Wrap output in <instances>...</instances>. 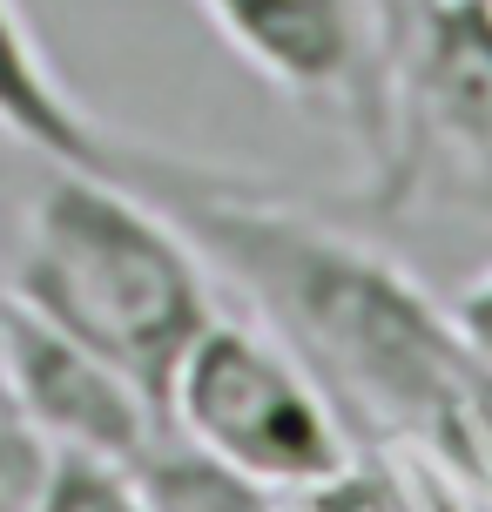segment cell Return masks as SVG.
Returning a JSON list of instances; mask_svg holds the SVG:
<instances>
[{"instance_id": "1", "label": "cell", "mask_w": 492, "mask_h": 512, "mask_svg": "<svg viewBox=\"0 0 492 512\" xmlns=\"http://www.w3.org/2000/svg\"><path fill=\"white\" fill-rule=\"evenodd\" d=\"M135 189L176 216L216 283L250 297L257 324L317 378L344 432L398 445L492 506V371L466 351L452 310L371 243L223 169L149 149Z\"/></svg>"}, {"instance_id": "2", "label": "cell", "mask_w": 492, "mask_h": 512, "mask_svg": "<svg viewBox=\"0 0 492 512\" xmlns=\"http://www.w3.org/2000/svg\"><path fill=\"white\" fill-rule=\"evenodd\" d=\"M7 297L88 344L162 405L176 358L216 317V270L135 182L48 162L21 209Z\"/></svg>"}, {"instance_id": "3", "label": "cell", "mask_w": 492, "mask_h": 512, "mask_svg": "<svg viewBox=\"0 0 492 512\" xmlns=\"http://www.w3.org/2000/svg\"><path fill=\"white\" fill-rule=\"evenodd\" d=\"M162 418L270 499L324 479L358 445L311 371L263 324H243L223 310L176 358L162 384Z\"/></svg>"}, {"instance_id": "4", "label": "cell", "mask_w": 492, "mask_h": 512, "mask_svg": "<svg viewBox=\"0 0 492 512\" xmlns=\"http://www.w3.org/2000/svg\"><path fill=\"white\" fill-rule=\"evenodd\" d=\"M203 21L223 34L277 95L324 115H344L358 149L391 162V54L378 0H196Z\"/></svg>"}, {"instance_id": "5", "label": "cell", "mask_w": 492, "mask_h": 512, "mask_svg": "<svg viewBox=\"0 0 492 512\" xmlns=\"http://www.w3.org/2000/svg\"><path fill=\"white\" fill-rule=\"evenodd\" d=\"M391 108L378 203H405L432 149L492 169V0H418L391 48Z\"/></svg>"}, {"instance_id": "6", "label": "cell", "mask_w": 492, "mask_h": 512, "mask_svg": "<svg viewBox=\"0 0 492 512\" xmlns=\"http://www.w3.org/2000/svg\"><path fill=\"white\" fill-rule=\"evenodd\" d=\"M0 384L34 418V432L48 438L54 452H88V459L129 465L169 425L162 405L135 378H122L88 344H75V337H61L54 324H41L14 297L0 310Z\"/></svg>"}, {"instance_id": "7", "label": "cell", "mask_w": 492, "mask_h": 512, "mask_svg": "<svg viewBox=\"0 0 492 512\" xmlns=\"http://www.w3.org/2000/svg\"><path fill=\"white\" fill-rule=\"evenodd\" d=\"M0 135L21 142L27 155L54 162V169H81V176L142 182V169H149V149L142 142L108 135L68 95V81H54L41 41L27 34L21 0H0Z\"/></svg>"}, {"instance_id": "8", "label": "cell", "mask_w": 492, "mask_h": 512, "mask_svg": "<svg viewBox=\"0 0 492 512\" xmlns=\"http://www.w3.org/2000/svg\"><path fill=\"white\" fill-rule=\"evenodd\" d=\"M452 479L398 445H351L344 459L297 492H277V512H445Z\"/></svg>"}, {"instance_id": "9", "label": "cell", "mask_w": 492, "mask_h": 512, "mask_svg": "<svg viewBox=\"0 0 492 512\" xmlns=\"http://www.w3.org/2000/svg\"><path fill=\"white\" fill-rule=\"evenodd\" d=\"M34 512H149L135 492L129 465L115 459H88V452H54V472Z\"/></svg>"}, {"instance_id": "10", "label": "cell", "mask_w": 492, "mask_h": 512, "mask_svg": "<svg viewBox=\"0 0 492 512\" xmlns=\"http://www.w3.org/2000/svg\"><path fill=\"white\" fill-rule=\"evenodd\" d=\"M48 472H54V445L34 432V418L0 384V512H34Z\"/></svg>"}, {"instance_id": "11", "label": "cell", "mask_w": 492, "mask_h": 512, "mask_svg": "<svg viewBox=\"0 0 492 512\" xmlns=\"http://www.w3.org/2000/svg\"><path fill=\"white\" fill-rule=\"evenodd\" d=\"M445 310H452V324H459V337H466V351L492 371V263H486V270H479V277H472Z\"/></svg>"}, {"instance_id": "12", "label": "cell", "mask_w": 492, "mask_h": 512, "mask_svg": "<svg viewBox=\"0 0 492 512\" xmlns=\"http://www.w3.org/2000/svg\"><path fill=\"white\" fill-rule=\"evenodd\" d=\"M243 512H277V499H257V506H243Z\"/></svg>"}, {"instance_id": "13", "label": "cell", "mask_w": 492, "mask_h": 512, "mask_svg": "<svg viewBox=\"0 0 492 512\" xmlns=\"http://www.w3.org/2000/svg\"><path fill=\"white\" fill-rule=\"evenodd\" d=\"M0 310H7V277H0Z\"/></svg>"}]
</instances>
